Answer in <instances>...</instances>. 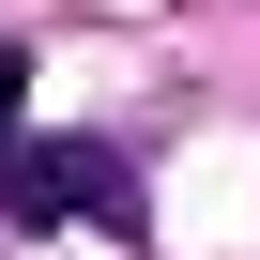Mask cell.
Here are the masks:
<instances>
[{"label":"cell","mask_w":260,"mask_h":260,"mask_svg":"<svg viewBox=\"0 0 260 260\" xmlns=\"http://www.w3.org/2000/svg\"><path fill=\"white\" fill-rule=\"evenodd\" d=\"M16 107H31V61L0 46V153H16Z\"/></svg>","instance_id":"obj_2"},{"label":"cell","mask_w":260,"mask_h":260,"mask_svg":"<svg viewBox=\"0 0 260 260\" xmlns=\"http://www.w3.org/2000/svg\"><path fill=\"white\" fill-rule=\"evenodd\" d=\"M0 199H16L31 230H61V214H138V184H122L107 153H77V138H46V153H0Z\"/></svg>","instance_id":"obj_1"}]
</instances>
